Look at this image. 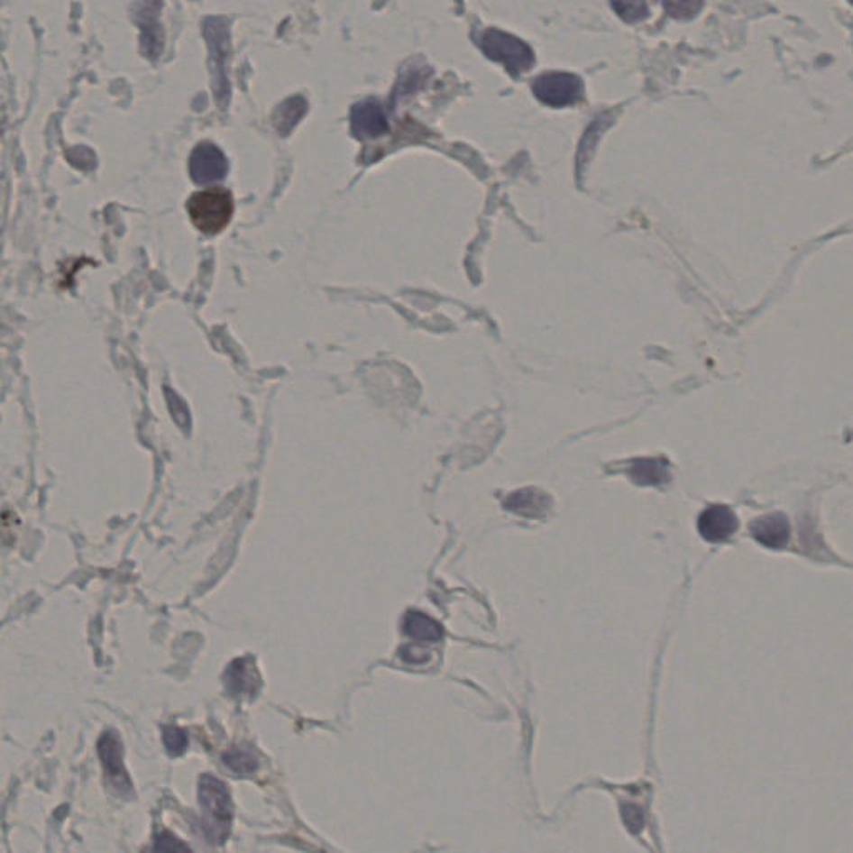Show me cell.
Listing matches in <instances>:
<instances>
[{"label": "cell", "instance_id": "4fadbf2b", "mask_svg": "<svg viewBox=\"0 0 853 853\" xmlns=\"http://www.w3.org/2000/svg\"><path fill=\"white\" fill-rule=\"evenodd\" d=\"M100 757L110 777H122L125 772L122 768V748L115 735H104L99 744Z\"/></svg>", "mask_w": 853, "mask_h": 853}, {"label": "cell", "instance_id": "2e32d148", "mask_svg": "<svg viewBox=\"0 0 853 853\" xmlns=\"http://www.w3.org/2000/svg\"><path fill=\"white\" fill-rule=\"evenodd\" d=\"M612 9L627 21V23H637L647 17L648 9L646 4H625V2H613Z\"/></svg>", "mask_w": 853, "mask_h": 853}, {"label": "cell", "instance_id": "3957f363", "mask_svg": "<svg viewBox=\"0 0 853 853\" xmlns=\"http://www.w3.org/2000/svg\"><path fill=\"white\" fill-rule=\"evenodd\" d=\"M483 54L495 62H500L509 74L520 76L536 64V54L530 45L512 33L499 29H487L479 37Z\"/></svg>", "mask_w": 853, "mask_h": 853}, {"label": "cell", "instance_id": "ac0fdd59", "mask_svg": "<svg viewBox=\"0 0 853 853\" xmlns=\"http://www.w3.org/2000/svg\"><path fill=\"white\" fill-rule=\"evenodd\" d=\"M400 656L410 664H424L430 658L432 652L426 647L408 646L400 650Z\"/></svg>", "mask_w": 853, "mask_h": 853}, {"label": "cell", "instance_id": "9a60e30c", "mask_svg": "<svg viewBox=\"0 0 853 853\" xmlns=\"http://www.w3.org/2000/svg\"><path fill=\"white\" fill-rule=\"evenodd\" d=\"M155 853H192V850L176 835L164 831L155 840Z\"/></svg>", "mask_w": 853, "mask_h": 853}, {"label": "cell", "instance_id": "7c38bea8", "mask_svg": "<svg viewBox=\"0 0 853 853\" xmlns=\"http://www.w3.org/2000/svg\"><path fill=\"white\" fill-rule=\"evenodd\" d=\"M404 632L418 642H437L444 635V628L426 613L408 612L405 615Z\"/></svg>", "mask_w": 853, "mask_h": 853}, {"label": "cell", "instance_id": "30bf717a", "mask_svg": "<svg viewBox=\"0 0 853 853\" xmlns=\"http://www.w3.org/2000/svg\"><path fill=\"white\" fill-rule=\"evenodd\" d=\"M550 503L552 500L547 493L537 489H526V491L512 493L509 499H505V509L524 517H540V515L547 514Z\"/></svg>", "mask_w": 853, "mask_h": 853}, {"label": "cell", "instance_id": "e0dca14e", "mask_svg": "<svg viewBox=\"0 0 853 853\" xmlns=\"http://www.w3.org/2000/svg\"><path fill=\"white\" fill-rule=\"evenodd\" d=\"M164 742L165 745H167V750H169L170 754H182V752L186 750L187 747L186 733L182 732L180 729L170 727V729H167V730H165Z\"/></svg>", "mask_w": 853, "mask_h": 853}, {"label": "cell", "instance_id": "9c48e42d", "mask_svg": "<svg viewBox=\"0 0 853 853\" xmlns=\"http://www.w3.org/2000/svg\"><path fill=\"white\" fill-rule=\"evenodd\" d=\"M225 685L232 695H255L261 677L251 660L237 658L225 672Z\"/></svg>", "mask_w": 853, "mask_h": 853}, {"label": "cell", "instance_id": "ba28073f", "mask_svg": "<svg viewBox=\"0 0 853 853\" xmlns=\"http://www.w3.org/2000/svg\"><path fill=\"white\" fill-rule=\"evenodd\" d=\"M755 540L766 548H784L788 544L790 526L784 514H768L755 518L750 526Z\"/></svg>", "mask_w": 853, "mask_h": 853}, {"label": "cell", "instance_id": "52a82bcc", "mask_svg": "<svg viewBox=\"0 0 853 853\" xmlns=\"http://www.w3.org/2000/svg\"><path fill=\"white\" fill-rule=\"evenodd\" d=\"M352 133L357 139H375L389 129L382 105L375 99L357 102L351 110Z\"/></svg>", "mask_w": 853, "mask_h": 853}, {"label": "cell", "instance_id": "8992f818", "mask_svg": "<svg viewBox=\"0 0 853 853\" xmlns=\"http://www.w3.org/2000/svg\"><path fill=\"white\" fill-rule=\"evenodd\" d=\"M697 526L703 540L719 544V542H727L737 532L738 518L733 514L730 507L711 505L702 512Z\"/></svg>", "mask_w": 853, "mask_h": 853}, {"label": "cell", "instance_id": "8fae6325", "mask_svg": "<svg viewBox=\"0 0 853 853\" xmlns=\"http://www.w3.org/2000/svg\"><path fill=\"white\" fill-rule=\"evenodd\" d=\"M628 477L637 485H662L670 481V469L665 459H637L628 471Z\"/></svg>", "mask_w": 853, "mask_h": 853}, {"label": "cell", "instance_id": "277c9868", "mask_svg": "<svg viewBox=\"0 0 853 853\" xmlns=\"http://www.w3.org/2000/svg\"><path fill=\"white\" fill-rule=\"evenodd\" d=\"M532 90L544 105L560 109L579 104L583 97V82L569 72H547L537 77Z\"/></svg>", "mask_w": 853, "mask_h": 853}, {"label": "cell", "instance_id": "5bb4252c", "mask_svg": "<svg viewBox=\"0 0 853 853\" xmlns=\"http://www.w3.org/2000/svg\"><path fill=\"white\" fill-rule=\"evenodd\" d=\"M224 764L237 775H247L257 770L259 760L255 754L245 747H232L224 754Z\"/></svg>", "mask_w": 853, "mask_h": 853}, {"label": "cell", "instance_id": "6da1fadb", "mask_svg": "<svg viewBox=\"0 0 853 853\" xmlns=\"http://www.w3.org/2000/svg\"><path fill=\"white\" fill-rule=\"evenodd\" d=\"M187 212L202 234L217 235L229 225L234 216L232 192L222 187L196 192L187 200Z\"/></svg>", "mask_w": 853, "mask_h": 853}, {"label": "cell", "instance_id": "5b68a950", "mask_svg": "<svg viewBox=\"0 0 853 853\" xmlns=\"http://www.w3.org/2000/svg\"><path fill=\"white\" fill-rule=\"evenodd\" d=\"M188 170L196 184L207 186L225 179L229 172V161L216 143L200 142L190 155Z\"/></svg>", "mask_w": 853, "mask_h": 853}, {"label": "cell", "instance_id": "7a4b0ae2", "mask_svg": "<svg viewBox=\"0 0 853 853\" xmlns=\"http://www.w3.org/2000/svg\"><path fill=\"white\" fill-rule=\"evenodd\" d=\"M198 799L204 812V829L208 840L222 843L230 833L234 807L225 784L212 775H204L198 785Z\"/></svg>", "mask_w": 853, "mask_h": 853}]
</instances>
